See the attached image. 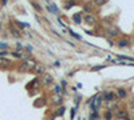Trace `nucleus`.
<instances>
[{
	"instance_id": "obj_13",
	"label": "nucleus",
	"mask_w": 134,
	"mask_h": 120,
	"mask_svg": "<svg viewBox=\"0 0 134 120\" xmlns=\"http://www.w3.org/2000/svg\"><path fill=\"white\" fill-rule=\"evenodd\" d=\"M34 71H35V73H36V75H44L46 67H44V66H38V64H36V67L34 68Z\"/></svg>"
},
{
	"instance_id": "obj_27",
	"label": "nucleus",
	"mask_w": 134,
	"mask_h": 120,
	"mask_svg": "<svg viewBox=\"0 0 134 120\" xmlns=\"http://www.w3.org/2000/svg\"><path fill=\"white\" fill-rule=\"evenodd\" d=\"M0 48H1V49H7V48H8V44H6V43H0Z\"/></svg>"
},
{
	"instance_id": "obj_26",
	"label": "nucleus",
	"mask_w": 134,
	"mask_h": 120,
	"mask_svg": "<svg viewBox=\"0 0 134 120\" xmlns=\"http://www.w3.org/2000/svg\"><path fill=\"white\" fill-rule=\"evenodd\" d=\"M118 59H126V60H134L133 57H130V56H125V55H118Z\"/></svg>"
},
{
	"instance_id": "obj_16",
	"label": "nucleus",
	"mask_w": 134,
	"mask_h": 120,
	"mask_svg": "<svg viewBox=\"0 0 134 120\" xmlns=\"http://www.w3.org/2000/svg\"><path fill=\"white\" fill-rule=\"evenodd\" d=\"M99 115H98V111H93L90 113V116H89V120H98Z\"/></svg>"
},
{
	"instance_id": "obj_25",
	"label": "nucleus",
	"mask_w": 134,
	"mask_h": 120,
	"mask_svg": "<svg viewBox=\"0 0 134 120\" xmlns=\"http://www.w3.org/2000/svg\"><path fill=\"white\" fill-rule=\"evenodd\" d=\"M8 55H9L8 49H6V51H0V57H6V56H8Z\"/></svg>"
},
{
	"instance_id": "obj_23",
	"label": "nucleus",
	"mask_w": 134,
	"mask_h": 120,
	"mask_svg": "<svg viewBox=\"0 0 134 120\" xmlns=\"http://www.w3.org/2000/svg\"><path fill=\"white\" fill-rule=\"evenodd\" d=\"M105 68V66H95V67H93L91 68V71L93 72H97V71H99V69H103Z\"/></svg>"
},
{
	"instance_id": "obj_7",
	"label": "nucleus",
	"mask_w": 134,
	"mask_h": 120,
	"mask_svg": "<svg viewBox=\"0 0 134 120\" xmlns=\"http://www.w3.org/2000/svg\"><path fill=\"white\" fill-rule=\"evenodd\" d=\"M54 83V77L51 76V75H47V73H44L43 75V77H42V84L43 86H51V84Z\"/></svg>"
},
{
	"instance_id": "obj_8",
	"label": "nucleus",
	"mask_w": 134,
	"mask_h": 120,
	"mask_svg": "<svg viewBox=\"0 0 134 120\" xmlns=\"http://www.w3.org/2000/svg\"><path fill=\"white\" fill-rule=\"evenodd\" d=\"M117 117L118 119H122V120H130V117H129V113L126 111H123V109H118L117 111Z\"/></svg>"
},
{
	"instance_id": "obj_11",
	"label": "nucleus",
	"mask_w": 134,
	"mask_h": 120,
	"mask_svg": "<svg viewBox=\"0 0 134 120\" xmlns=\"http://www.w3.org/2000/svg\"><path fill=\"white\" fill-rule=\"evenodd\" d=\"M83 11H85V13H93L94 12V4L93 3H87L83 6Z\"/></svg>"
},
{
	"instance_id": "obj_1",
	"label": "nucleus",
	"mask_w": 134,
	"mask_h": 120,
	"mask_svg": "<svg viewBox=\"0 0 134 120\" xmlns=\"http://www.w3.org/2000/svg\"><path fill=\"white\" fill-rule=\"evenodd\" d=\"M36 67V61L34 59H26L23 60L20 64H19V71L20 72H30V71H34V68Z\"/></svg>"
},
{
	"instance_id": "obj_29",
	"label": "nucleus",
	"mask_w": 134,
	"mask_h": 120,
	"mask_svg": "<svg viewBox=\"0 0 134 120\" xmlns=\"http://www.w3.org/2000/svg\"><path fill=\"white\" fill-rule=\"evenodd\" d=\"M75 111H76L75 108H73V109H71V120H73L74 117H75Z\"/></svg>"
},
{
	"instance_id": "obj_14",
	"label": "nucleus",
	"mask_w": 134,
	"mask_h": 120,
	"mask_svg": "<svg viewBox=\"0 0 134 120\" xmlns=\"http://www.w3.org/2000/svg\"><path fill=\"white\" fill-rule=\"evenodd\" d=\"M127 46H130V40L129 39H123V40H119V41H118V47H121V48L127 47Z\"/></svg>"
},
{
	"instance_id": "obj_17",
	"label": "nucleus",
	"mask_w": 134,
	"mask_h": 120,
	"mask_svg": "<svg viewBox=\"0 0 134 120\" xmlns=\"http://www.w3.org/2000/svg\"><path fill=\"white\" fill-rule=\"evenodd\" d=\"M47 9H48L51 13H58V9H56V7L54 6V4H51V6H47Z\"/></svg>"
},
{
	"instance_id": "obj_31",
	"label": "nucleus",
	"mask_w": 134,
	"mask_h": 120,
	"mask_svg": "<svg viewBox=\"0 0 134 120\" xmlns=\"http://www.w3.org/2000/svg\"><path fill=\"white\" fill-rule=\"evenodd\" d=\"M130 107H131V109H134V99L130 101Z\"/></svg>"
},
{
	"instance_id": "obj_30",
	"label": "nucleus",
	"mask_w": 134,
	"mask_h": 120,
	"mask_svg": "<svg viewBox=\"0 0 134 120\" xmlns=\"http://www.w3.org/2000/svg\"><path fill=\"white\" fill-rule=\"evenodd\" d=\"M26 51L31 53V52H32V47H31V46H27V47H26Z\"/></svg>"
},
{
	"instance_id": "obj_21",
	"label": "nucleus",
	"mask_w": 134,
	"mask_h": 120,
	"mask_svg": "<svg viewBox=\"0 0 134 120\" xmlns=\"http://www.w3.org/2000/svg\"><path fill=\"white\" fill-rule=\"evenodd\" d=\"M31 4H32V6H34V8H35L38 12H42V7L39 6L38 3H35V1H31Z\"/></svg>"
},
{
	"instance_id": "obj_18",
	"label": "nucleus",
	"mask_w": 134,
	"mask_h": 120,
	"mask_svg": "<svg viewBox=\"0 0 134 120\" xmlns=\"http://www.w3.org/2000/svg\"><path fill=\"white\" fill-rule=\"evenodd\" d=\"M113 116H114V113H113V111H110V109L105 113V119L106 120H111V119H113Z\"/></svg>"
},
{
	"instance_id": "obj_28",
	"label": "nucleus",
	"mask_w": 134,
	"mask_h": 120,
	"mask_svg": "<svg viewBox=\"0 0 134 120\" xmlns=\"http://www.w3.org/2000/svg\"><path fill=\"white\" fill-rule=\"evenodd\" d=\"M55 93H56V95H60V93H62L60 87H56V88H55Z\"/></svg>"
},
{
	"instance_id": "obj_3",
	"label": "nucleus",
	"mask_w": 134,
	"mask_h": 120,
	"mask_svg": "<svg viewBox=\"0 0 134 120\" xmlns=\"http://www.w3.org/2000/svg\"><path fill=\"white\" fill-rule=\"evenodd\" d=\"M83 21H85L87 26H90V27H94V26H97V16L94 13H85L83 15Z\"/></svg>"
},
{
	"instance_id": "obj_32",
	"label": "nucleus",
	"mask_w": 134,
	"mask_h": 120,
	"mask_svg": "<svg viewBox=\"0 0 134 120\" xmlns=\"http://www.w3.org/2000/svg\"><path fill=\"white\" fill-rule=\"evenodd\" d=\"M7 3V0H3V4H6Z\"/></svg>"
},
{
	"instance_id": "obj_2",
	"label": "nucleus",
	"mask_w": 134,
	"mask_h": 120,
	"mask_svg": "<svg viewBox=\"0 0 134 120\" xmlns=\"http://www.w3.org/2000/svg\"><path fill=\"white\" fill-rule=\"evenodd\" d=\"M106 35H107V37H111V39L118 37L121 35V29L115 26H110V27L106 28Z\"/></svg>"
},
{
	"instance_id": "obj_20",
	"label": "nucleus",
	"mask_w": 134,
	"mask_h": 120,
	"mask_svg": "<svg viewBox=\"0 0 134 120\" xmlns=\"http://www.w3.org/2000/svg\"><path fill=\"white\" fill-rule=\"evenodd\" d=\"M64 111H66V108H64L63 106L60 107V108L58 109V111H56V115H58V116H63V113H64Z\"/></svg>"
},
{
	"instance_id": "obj_9",
	"label": "nucleus",
	"mask_w": 134,
	"mask_h": 120,
	"mask_svg": "<svg viewBox=\"0 0 134 120\" xmlns=\"http://www.w3.org/2000/svg\"><path fill=\"white\" fill-rule=\"evenodd\" d=\"M115 96L118 97V99H125V97L127 96V91H126L125 88H118L115 91Z\"/></svg>"
},
{
	"instance_id": "obj_12",
	"label": "nucleus",
	"mask_w": 134,
	"mask_h": 120,
	"mask_svg": "<svg viewBox=\"0 0 134 120\" xmlns=\"http://www.w3.org/2000/svg\"><path fill=\"white\" fill-rule=\"evenodd\" d=\"M73 21L75 24H81L83 21V17H82V13H74L73 15Z\"/></svg>"
},
{
	"instance_id": "obj_15",
	"label": "nucleus",
	"mask_w": 134,
	"mask_h": 120,
	"mask_svg": "<svg viewBox=\"0 0 134 120\" xmlns=\"http://www.w3.org/2000/svg\"><path fill=\"white\" fill-rule=\"evenodd\" d=\"M107 3V0H93V4L95 7H102Z\"/></svg>"
},
{
	"instance_id": "obj_5",
	"label": "nucleus",
	"mask_w": 134,
	"mask_h": 120,
	"mask_svg": "<svg viewBox=\"0 0 134 120\" xmlns=\"http://www.w3.org/2000/svg\"><path fill=\"white\" fill-rule=\"evenodd\" d=\"M102 96H103V100H105L106 103H111V101H114V99H115V92H113V91H105Z\"/></svg>"
},
{
	"instance_id": "obj_19",
	"label": "nucleus",
	"mask_w": 134,
	"mask_h": 120,
	"mask_svg": "<svg viewBox=\"0 0 134 120\" xmlns=\"http://www.w3.org/2000/svg\"><path fill=\"white\" fill-rule=\"evenodd\" d=\"M75 4H76V1H74V0H70V1H68V3H67L66 6H64V8H66V9H70L71 7L75 6Z\"/></svg>"
},
{
	"instance_id": "obj_22",
	"label": "nucleus",
	"mask_w": 134,
	"mask_h": 120,
	"mask_svg": "<svg viewBox=\"0 0 134 120\" xmlns=\"http://www.w3.org/2000/svg\"><path fill=\"white\" fill-rule=\"evenodd\" d=\"M16 26L22 27V29H24L26 27H28V24H27V23H22V21H18V20H16Z\"/></svg>"
},
{
	"instance_id": "obj_24",
	"label": "nucleus",
	"mask_w": 134,
	"mask_h": 120,
	"mask_svg": "<svg viewBox=\"0 0 134 120\" xmlns=\"http://www.w3.org/2000/svg\"><path fill=\"white\" fill-rule=\"evenodd\" d=\"M70 35H71V36H73V37H75L76 40H82V39H81V36H79L78 33H75V32H73V31H71V29H70Z\"/></svg>"
},
{
	"instance_id": "obj_10",
	"label": "nucleus",
	"mask_w": 134,
	"mask_h": 120,
	"mask_svg": "<svg viewBox=\"0 0 134 120\" xmlns=\"http://www.w3.org/2000/svg\"><path fill=\"white\" fill-rule=\"evenodd\" d=\"M52 104H55V106H62V103H63V97H62V95H55V96H52Z\"/></svg>"
},
{
	"instance_id": "obj_4",
	"label": "nucleus",
	"mask_w": 134,
	"mask_h": 120,
	"mask_svg": "<svg viewBox=\"0 0 134 120\" xmlns=\"http://www.w3.org/2000/svg\"><path fill=\"white\" fill-rule=\"evenodd\" d=\"M9 32H11V35L15 37V39H20L22 37V31L20 28H18L16 26H14V24H9Z\"/></svg>"
},
{
	"instance_id": "obj_6",
	"label": "nucleus",
	"mask_w": 134,
	"mask_h": 120,
	"mask_svg": "<svg viewBox=\"0 0 134 120\" xmlns=\"http://www.w3.org/2000/svg\"><path fill=\"white\" fill-rule=\"evenodd\" d=\"M11 67V60L8 57H0V69H8Z\"/></svg>"
}]
</instances>
